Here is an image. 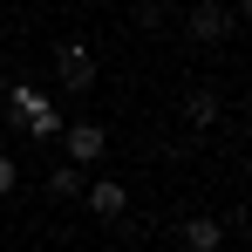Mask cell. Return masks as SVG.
Listing matches in <instances>:
<instances>
[{"instance_id":"obj_1","label":"cell","mask_w":252,"mask_h":252,"mask_svg":"<svg viewBox=\"0 0 252 252\" xmlns=\"http://www.w3.org/2000/svg\"><path fill=\"white\" fill-rule=\"evenodd\" d=\"M62 143H68V164H82V170H95L102 157H109V129L102 123H68Z\"/></svg>"},{"instance_id":"obj_2","label":"cell","mask_w":252,"mask_h":252,"mask_svg":"<svg viewBox=\"0 0 252 252\" xmlns=\"http://www.w3.org/2000/svg\"><path fill=\"white\" fill-rule=\"evenodd\" d=\"M184 34H191V41H198V48H218V41H225V34H232V14H225L218 0H198V7L184 14Z\"/></svg>"},{"instance_id":"obj_3","label":"cell","mask_w":252,"mask_h":252,"mask_svg":"<svg viewBox=\"0 0 252 252\" xmlns=\"http://www.w3.org/2000/svg\"><path fill=\"white\" fill-rule=\"evenodd\" d=\"M55 82H62V89H95V55H89L82 41L55 48Z\"/></svg>"},{"instance_id":"obj_4","label":"cell","mask_w":252,"mask_h":252,"mask_svg":"<svg viewBox=\"0 0 252 252\" xmlns=\"http://www.w3.org/2000/svg\"><path fill=\"white\" fill-rule=\"evenodd\" d=\"M82 198H89V211H95V218H123V211H129V191L116 184V177H89Z\"/></svg>"},{"instance_id":"obj_5","label":"cell","mask_w":252,"mask_h":252,"mask_svg":"<svg viewBox=\"0 0 252 252\" xmlns=\"http://www.w3.org/2000/svg\"><path fill=\"white\" fill-rule=\"evenodd\" d=\"M184 123H191V129L218 123V95H211V89H191V95H184Z\"/></svg>"},{"instance_id":"obj_6","label":"cell","mask_w":252,"mask_h":252,"mask_svg":"<svg viewBox=\"0 0 252 252\" xmlns=\"http://www.w3.org/2000/svg\"><path fill=\"white\" fill-rule=\"evenodd\" d=\"M82 184H89V170H82V164H62V170H48V191H55V198H82Z\"/></svg>"},{"instance_id":"obj_7","label":"cell","mask_w":252,"mask_h":252,"mask_svg":"<svg viewBox=\"0 0 252 252\" xmlns=\"http://www.w3.org/2000/svg\"><path fill=\"white\" fill-rule=\"evenodd\" d=\"M218 239H225V225H218V218H191V225H184V246H198V252H211Z\"/></svg>"},{"instance_id":"obj_8","label":"cell","mask_w":252,"mask_h":252,"mask_svg":"<svg viewBox=\"0 0 252 252\" xmlns=\"http://www.w3.org/2000/svg\"><path fill=\"white\" fill-rule=\"evenodd\" d=\"M21 129H34V136H62V116H55V102H34V109L21 116Z\"/></svg>"},{"instance_id":"obj_9","label":"cell","mask_w":252,"mask_h":252,"mask_svg":"<svg viewBox=\"0 0 252 252\" xmlns=\"http://www.w3.org/2000/svg\"><path fill=\"white\" fill-rule=\"evenodd\" d=\"M14 184H21V170H14V157H0V198H7Z\"/></svg>"},{"instance_id":"obj_10","label":"cell","mask_w":252,"mask_h":252,"mask_svg":"<svg viewBox=\"0 0 252 252\" xmlns=\"http://www.w3.org/2000/svg\"><path fill=\"white\" fill-rule=\"evenodd\" d=\"M239 21H246V28H252V0H239Z\"/></svg>"},{"instance_id":"obj_11","label":"cell","mask_w":252,"mask_h":252,"mask_svg":"<svg viewBox=\"0 0 252 252\" xmlns=\"http://www.w3.org/2000/svg\"><path fill=\"white\" fill-rule=\"evenodd\" d=\"M246 150H252V116H246Z\"/></svg>"}]
</instances>
